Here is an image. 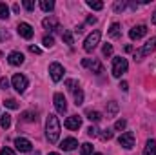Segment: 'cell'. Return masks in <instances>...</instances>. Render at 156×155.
Segmentation results:
<instances>
[{"label": "cell", "mask_w": 156, "mask_h": 155, "mask_svg": "<svg viewBox=\"0 0 156 155\" xmlns=\"http://www.w3.org/2000/svg\"><path fill=\"white\" fill-rule=\"evenodd\" d=\"M45 137L51 144H55L60 139V122L56 115H49L45 120Z\"/></svg>", "instance_id": "1"}, {"label": "cell", "mask_w": 156, "mask_h": 155, "mask_svg": "<svg viewBox=\"0 0 156 155\" xmlns=\"http://www.w3.org/2000/svg\"><path fill=\"white\" fill-rule=\"evenodd\" d=\"M154 49H156V37H153V39H149L136 53H134V59H136V60H142L144 57H147V55L153 53Z\"/></svg>", "instance_id": "2"}, {"label": "cell", "mask_w": 156, "mask_h": 155, "mask_svg": "<svg viewBox=\"0 0 156 155\" xmlns=\"http://www.w3.org/2000/svg\"><path fill=\"white\" fill-rule=\"evenodd\" d=\"M127 68H129L127 59H123V57H116V59L113 60V77L120 78L125 71H127Z\"/></svg>", "instance_id": "3"}, {"label": "cell", "mask_w": 156, "mask_h": 155, "mask_svg": "<svg viewBox=\"0 0 156 155\" xmlns=\"http://www.w3.org/2000/svg\"><path fill=\"white\" fill-rule=\"evenodd\" d=\"M100 37H102V33H100V31H93L87 39L83 40V49H85L87 53H91V51L100 44Z\"/></svg>", "instance_id": "4"}, {"label": "cell", "mask_w": 156, "mask_h": 155, "mask_svg": "<svg viewBox=\"0 0 156 155\" xmlns=\"http://www.w3.org/2000/svg\"><path fill=\"white\" fill-rule=\"evenodd\" d=\"M118 144H120L122 148H125V150H131V148L134 146V133H133V131L122 133V135L118 137Z\"/></svg>", "instance_id": "5"}, {"label": "cell", "mask_w": 156, "mask_h": 155, "mask_svg": "<svg viewBox=\"0 0 156 155\" xmlns=\"http://www.w3.org/2000/svg\"><path fill=\"white\" fill-rule=\"evenodd\" d=\"M64 66L62 64H58V62H53L51 66H49V75H51V78L55 80V82H60L62 78H64Z\"/></svg>", "instance_id": "6"}, {"label": "cell", "mask_w": 156, "mask_h": 155, "mask_svg": "<svg viewBox=\"0 0 156 155\" xmlns=\"http://www.w3.org/2000/svg\"><path fill=\"white\" fill-rule=\"evenodd\" d=\"M11 84H13V88L18 93H24L26 88H27V78L24 77V75H20V73H16V75H13V78H11Z\"/></svg>", "instance_id": "7"}, {"label": "cell", "mask_w": 156, "mask_h": 155, "mask_svg": "<svg viewBox=\"0 0 156 155\" xmlns=\"http://www.w3.org/2000/svg\"><path fill=\"white\" fill-rule=\"evenodd\" d=\"M82 66L83 68H89L93 73H96V75H100L102 71H104V68H102V64H100V60H96V59H83L82 60Z\"/></svg>", "instance_id": "8"}, {"label": "cell", "mask_w": 156, "mask_h": 155, "mask_svg": "<svg viewBox=\"0 0 156 155\" xmlns=\"http://www.w3.org/2000/svg\"><path fill=\"white\" fill-rule=\"evenodd\" d=\"M53 100H55V108H56L58 113H66L67 112V100H66V97L62 93H55Z\"/></svg>", "instance_id": "9"}, {"label": "cell", "mask_w": 156, "mask_h": 155, "mask_svg": "<svg viewBox=\"0 0 156 155\" xmlns=\"http://www.w3.org/2000/svg\"><path fill=\"white\" fill-rule=\"evenodd\" d=\"M15 146H16L18 152H24V153H27V152L33 150L31 141H29V139H24V137H16V139H15Z\"/></svg>", "instance_id": "10"}, {"label": "cell", "mask_w": 156, "mask_h": 155, "mask_svg": "<svg viewBox=\"0 0 156 155\" xmlns=\"http://www.w3.org/2000/svg\"><path fill=\"white\" fill-rule=\"evenodd\" d=\"M16 31H18V35H20L22 39H27V40L33 39V33H35L33 28H31L27 22H20V24L16 26Z\"/></svg>", "instance_id": "11"}, {"label": "cell", "mask_w": 156, "mask_h": 155, "mask_svg": "<svg viewBox=\"0 0 156 155\" xmlns=\"http://www.w3.org/2000/svg\"><path fill=\"white\" fill-rule=\"evenodd\" d=\"M24 60H26V57H24V53H20V51H11L9 57H7V62H9L11 66H22Z\"/></svg>", "instance_id": "12"}, {"label": "cell", "mask_w": 156, "mask_h": 155, "mask_svg": "<svg viewBox=\"0 0 156 155\" xmlns=\"http://www.w3.org/2000/svg\"><path fill=\"white\" fill-rule=\"evenodd\" d=\"M147 35V26H134L131 31H129V37L131 40H140L142 37Z\"/></svg>", "instance_id": "13"}, {"label": "cell", "mask_w": 156, "mask_h": 155, "mask_svg": "<svg viewBox=\"0 0 156 155\" xmlns=\"http://www.w3.org/2000/svg\"><path fill=\"white\" fill-rule=\"evenodd\" d=\"M60 148L66 150V152H73L75 148H78V141L73 139V137H67V139H64V141L60 142Z\"/></svg>", "instance_id": "14"}, {"label": "cell", "mask_w": 156, "mask_h": 155, "mask_svg": "<svg viewBox=\"0 0 156 155\" xmlns=\"http://www.w3.org/2000/svg\"><path fill=\"white\" fill-rule=\"evenodd\" d=\"M80 126H82V117H78V115L67 117V120H66V128L67 130H78Z\"/></svg>", "instance_id": "15"}, {"label": "cell", "mask_w": 156, "mask_h": 155, "mask_svg": "<svg viewBox=\"0 0 156 155\" xmlns=\"http://www.w3.org/2000/svg\"><path fill=\"white\" fill-rule=\"evenodd\" d=\"M42 26L45 28V29H51V31H58L60 28H58V20L55 18V17H45L44 20H42Z\"/></svg>", "instance_id": "16"}, {"label": "cell", "mask_w": 156, "mask_h": 155, "mask_svg": "<svg viewBox=\"0 0 156 155\" xmlns=\"http://www.w3.org/2000/svg\"><path fill=\"white\" fill-rule=\"evenodd\" d=\"M144 155H156V141L149 139L145 142V148H144Z\"/></svg>", "instance_id": "17"}, {"label": "cell", "mask_w": 156, "mask_h": 155, "mask_svg": "<svg viewBox=\"0 0 156 155\" xmlns=\"http://www.w3.org/2000/svg\"><path fill=\"white\" fill-rule=\"evenodd\" d=\"M40 9L45 11V13H49V11L55 9V2L53 0H40Z\"/></svg>", "instance_id": "18"}, {"label": "cell", "mask_w": 156, "mask_h": 155, "mask_svg": "<svg viewBox=\"0 0 156 155\" xmlns=\"http://www.w3.org/2000/svg\"><path fill=\"white\" fill-rule=\"evenodd\" d=\"M85 115H87V119H89L91 122H98V120L102 119V113H100V112H96V110H87V112H85Z\"/></svg>", "instance_id": "19"}, {"label": "cell", "mask_w": 156, "mask_h": 155, "mask_svg": "<svg viewBox=\"0 0 156 155\" xmlns=\"http://www.w3.org/2000/svg\"><path fill=\"white\" fill-rule=\"evenodd\" d=\"M0 126H2L4 130H7V128L11 126V115H9V113H2V115H0Z\"/></svg>", "instance_id": "20"}, {"label": "cell", "mask_w": 156, "mask_h": 155, "mask_svg": "<svg viewBox=\"0 0 156 155\" xmlns=\"http://www.w3.org/2000/svg\"><path fill=\"white\" fill-rule=\"evenodd\" d=\"M116 113H118V104L115 100L107 102V117H115Z\"/></svg>", "instance_id": "21"}, {"label": "cell", "mask_w": 156, "mask_h": 155, "mask_svg": "<svg viewBox=\"0 0 156 155\" xmlns=\"http://www.w3.org/2000/svg\"><path fill=\"white\" fill-rule=\"evenodd\" d=\"M5 18H9V7L7 4L0 2V20H5Z\"/></svg>", "instance_id": "22"}, {"label": "cell", "mask_w": 156, "mask_h": 155, "mask_svg": "<svg viewBox=\"0 0 156 155\" xmlns=\"http://www.w3.org/2000/svg\"><path fill=\"white\" fill-rule=\"evenodd\" d=\"M73 95H75V104H76V106H80V104H83V91H82L80 88L73 91Z\"/></svg>", "instance_id": "23"}, {"label": "cell", "mask_w": 156, "mask_h": 155, "mask_svg": "<svg viewBox=\"0 0 156 155\" xmlns=\"http://www.w3.org/2000/svg\"><path fill=\"white\" fill-rule=\"evenodd\" d=\"M80 153L82 155H93V144L91 142H85L80 146Z\"/></svg>", "instance_id": "24"}, {"label": "cell", "mask_w": 156, "mask_h": 155, "mask_svg": "<svg viewBox=\"0 0 156 155\" xmlns=\"http://www.w3.org/2000/svg\"><path fill=\"white\" fill-rule=\"evenodd\" d=\"M109 37H111V39H118V37H120V24L115 22V24L111 26V29H109Z\"/></svg>", "instance_id": "25"}, {"label": "cell", "mask_w": 156, "mask_h": 155, "mask_svg": "<svg viewBox=\"0 0 156 155\" xmlns=\"http://www.w3.org/2000/svg\"><path fill=\"white\" fill-rule=\"evenodd\" d=\"M37 113H33V112H26V113H22V120H26V122H37Z\"/></svg>", "instance_id": "26"}, {"label": "cell", "mask_w": 156, "mask_h": 155, "mask_svg": "<svg viewBox=\"0 0 156 155\" xmlns=\"http://www.w3.org/2000/svg\"><path fill=\"white\" fill-rule=\"evenodd\" d=\"M87 6H89L91 9H94V11L104 9V2H96V0H87Z\"/></svg>", "instance_id": "27"}, {"label": "cell", "mask_w": 156, "mask_h": 155, "mask_svg": "<svg viewBox=\"0 0 156 155\" xmlns=\"http://www.w3.org/2000/svg\"><path fill=\"white\" fill-rule=\"evenodd\" d=\"M4 106L9 108V110H18V102H16L15 99H7V100H4Z\"/></svg>", "instance_id": "28"}, {"label": "cell", "mask_w": 156, "mask_h": 155, "mask_svg": "<svg viewBox=\"0 0 156 155\" xmlns=\"http://www.w3.org/2000/svg\"><path fill=\"white\" fill-rule=\"evenodd\" d=\"M125 128H127V120L125 119H118L116 122H115V130H118V131H122Z\"/></svg>", "instance_id": "29"}, {"label": "cell", "mask_w": 156, "mask_h": 155, "mask_svg": "<svg viewBox=\"0 0 156 155\" xmlns=\"http://www.w3.org/2000/svg\"><path fill=\"white\" fill-rule=\"evenodd\" d=\"M100 139H102V141H111V139H113V130H104V131L100 133Z\"/></svg>", "instance_id": "30"}, {"label": "cell", "mask_w": 156, "mask_h": 155, "mask_svg": "<svg viewBox=\"0 0 156 155\" xmlns=\"http://www.w3.org/2000/svg\"><path fill=\"white\" fill-rule=\"evenodd\" d=\"M42 42H44L45 47H53V46H55V39H53L51 35H45V37L42 39Z\"/></svg>", "instance_id": "31"}, {"label": "cell", "mask_w": 156, "mask_h": 155, "mask_svg": "<svg viewBox=\"0 0 156 155\" xmlns=\"http://www.w3.org/2000/svg\"><path fill=\"white\" fill-rule=\"evenodd\" d=\"M102 53H104L105 57H111V55H113V46H111V44H104Z\"/></svg>", "instance_id": "32"}, {"label": "cell", "mask_w": 156, "mask_h": 155, "mask_svg": "<svg viewBox=\"0 0 156 155\" xmlns=\"http://www.w3.org/2000/svg\"><path fill=\"white\" fill-rule=\"evenodd\" d=\"M62 39L66 40V44H69V46L73 44V35H71V31H64V33H62Z\"/></svg>", "instance_id": "33"}, {"label": "cell", "mask_w": 156, "mask_h": 155, "mask_svg": "<svg viewBox=\"0 0 156 155\" xmlns=\"http://www.w3.org/2000/svg\"><path fill=\"white\" fill-rule=\"evenodd\" d=\"M66 86H67L71 91H75V89L78 88V82L76 80H73V78H69V80H66Z\"/></svg>", "instance_id": "34"}, {"label": "cell", "mask_w": 156, "mask_h": 155, "mask_svg": "<svg viewBox=\"0 0 156 155\" xmlns=\"http://www.w3.org/2000/svg\"><path fill=\"white\" fill-rule=\"evenodd\" d=\"M98 131H100V130H98V128H94V126L87 128V135H89V137H98V135H100Z\"/></svg>", "instance_id": "35"}, {"label": "cell", "mask_w": 156, "mask_h": 155, "mask_svg": "<svg viewBox=\"0 0 156 155\" xmlns=\"http://www.w3.org/2000/svg\"><path fill=\"white\" fill-rule=\"evenodd\" d=\"M24 7H26L27 11H33V9H35V2H31V0H24Z\"/></svg>", "instance_id": "36"}, {"label": "cell", "mask_w": 156, "mask_h": 155, "mask_svg": "<svg viewBox=\"0 0 156 155\" xmlns=\"http://www.w3.org/2000/svg\"><path fill=\"white\" fill-rule=\"evenodd\" d=\"M0 155H16V153H15V152H13L11 148H7V146H4V148L0 150Z\"/></svg>", "instance_id": "37"}, {"label": "cell", "mask_w": 156, "mask_h": 155, "mask_svg": "<svg viewBox=\"0 0 156 155\" xmlns=\"http://www.w3.org/2000/svg\"><path fill=\"white\" fill-rule=\"evenodd\" d=\"M125 6H127V2H116L115 4V11H123Z\"/></svg>", "instance_id": "38"}, {"label": "cell", "mask_w": 156, "mask_h": 155, "mask_svg": "<svg viewBox=\"0 0 156 155\" xmlns=\"http://www.w3.org/2000/svg\"><path fill=\"white\" fill-rule=\"evenodd\" d=\"M0 88H2V89H7V88H9V80H7L5 77L0 78Z\"/></svg>", "instance_id": "39"}, {"label": "cell", "mask_w": 156, "mask_h": 155, "mask_svg": "<svg viewBox=\"0 0 156 155\" xmlns=\"http://www.w3.org/2000/svg\"><path fill=\"white\" fill-rule=\"evenodd\" d=\"M29 51H31V53H35V55H40V53H42V49L37 47V46H29Z\"/></svg>", "instance_id": "40"}, {"label": "cell", "mask_w": 156, "mask_h": 155, "mask_svg": "<svg viewBox=\"0 0 156 155\" xmlns=\"http://www.w3.org/2000/svg\"><path fill=\"white\" fill-rule=\"evenodd\" d=\"M120 88H122V91H127V89H129V84L123 80V82H120Z\"/></svg>", "instance_id": "41"}, {"label": "cell", "mask_w": 156, "mask_h": 155, "mask_svg": "<svg viewBox=\"0 0 156 155\" xmlns=\"http://www.w3.org/2000/svg\"><path fill=\"white\" fill-rule=\"evenodd\" d=\"M94 22H96V18H94V17H89V18H87V24H94Z\"/></svg>", "instance_id": "42"}, {"label": "cell", "mask_w": 156, "mask_h": 155, "mask_svg": "<svg viewBox=\"0 0 156 155\" xmlns=\"http://www.w3.org/2000/svg\"><path fill=\"white\" fill-rule=\"evenodd\" d=\"M13 11H15V13H18V11H20V6H18V4H15V6H13Z\"/></svg>", "instance_id": "43"}, {"label": "cell", "mask_w": 156, "mask_h": 155, "mask_svg": "<svg viewBox=\"0 0 156 155\" xmlns=\"http://www.w3.org/2000/svg\"><path fill=\"white\" fill-rule=\"evenodd\" d=\"M82 31H83V26H78V28H76V33H78V35H80Z\"/></svg>", "instance_id": "44"}, {"label": "cell", "mask_w": 156, "mask_h": 155, "mask_svg": "<svg viewBox=\"0 0 156 155\" xmlns=\"http://www.w3.org/2000/svg\"><path fill=\"white\" fill-rule=\"evenodd\" d=\"M151 20H153V24H156V11H154V15H153V18H151Z\"/></svg>", "instance_id": "45"}, {"label": "cell", "mask_w": 156, "mask_h": 155, "mask_svg": "<svg viewBox=\"0 0 156 155\" xmlns=\"http://www.w3.org/2000/svg\"><path fill=\"white\" fill-rule=\"evenodd\" d=\"M49 155H58V153H55V152H53V153H49Z\"/></svg>", "instance_id": "46"}, {"label": "cell", "mask_w": 156, "mask_h": 155, "mask_svg": "<svg viewBox=\"0 0 156 155\" xmlns=\"http://www.w3.org/2000/svg\"><path fill=\"white\" fill-rule=\"evenodd\" d=\"M35 155H40V153H38V152H35Z\"/></svg>", "instance_id": "47"}, {"label": "cell", "mask_w": 156, "mask_h": 155, "mask_svg": "<svg viewBox=\"0 0 156 155\" xmlns=\"http://www.w3.org/2000/svg\"><path fill=\"white\" fill-rule=\"evenodd\" d=\"M93 155H102V153H93Z\"/></svg>", "instance_id": "48"}]
</instances>
